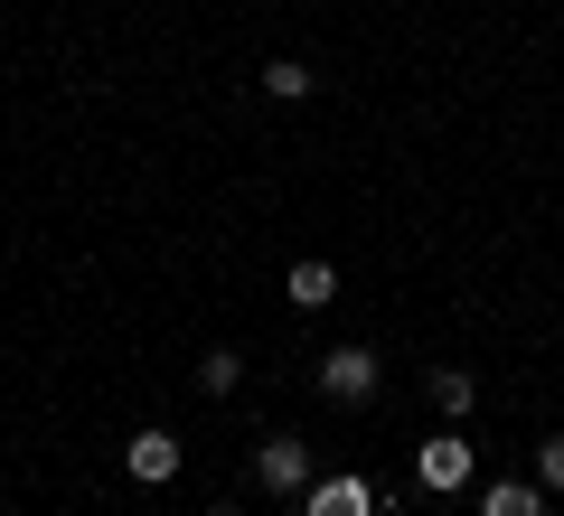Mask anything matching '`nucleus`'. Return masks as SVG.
Returning <instances> with one entry per match:
<instances>
[{
  "instance_id": "2",
  "label": "nucleus",
  "mask_w": 564,
  "mask_h": 516,
  "mask_svg": "<svg viewBox=\"0 0 564 516\" xmlns=\"http://www.w3.org/2000/svg\"><path fill=\"white\" fill-rule=\"evenodd\" d=\"M414 479H423L433 497H452V488H470V479H480V451H470L462 432H433V441L414 451Z\"/></svg>"
},
{
  "instance_id": "6",
  "label": "nucleus",
  "mask_w": 564,
  "mask_h": 516,
  "mask_svg": "<svg viewBox=\"0 0 564 516\" xmlns=\"http://www.w3.org/2000/svg\"><path fill=\"white\" fill-rule=\"evenodd\" d=\"M282 300H292V310H329V300H339V263H292V273H282Z\"/></svg>"
},
{
  "instance_id": "8",
  "label": "nucleus",
  "mask_w": 564,
  "mask_h": 516,
  "mask_svg": "<svg viewBox=\"0 0 564 516\" xmlns=\"http://www.w3.org/2000/svg\"><path fill=\"white\" fill-rule=\"evenodd\" d=\"M470 404H480V376H462V366H443V376H433V414H443V422H462Z\"/></svg>"
},
{
  "instance_id": "1",
  "label": "nucleus",
  "mask_w": 564,
  "mask_h": 516,
  "mask_svg": "<svg viewBox=\"0 0 564 516\" xmlns=\"http://www.w3.org/2000/svg\"><path fill=\"white\" fill-rule=\"evenodd\" d=\"M311 441L302 432H263V451H254V488H273V497H302L311 488Z\"/></svg>"
},
{
  "instance_id": "3",
  "label": "nucleus",
  "mask_w": 564,
  "mask_h": 516,
  "mask_svg": "<svg viewBox=\"0 0 564 516\" xmlns=\"http://www.w3.org/2000/svg\"><path fill=\"white\" fill-rule=\"evenodd\" d=\"M180 460H188L180 432H161V422L122 441V470H132V488H170V479H180Z\"/></svg>"
},
{
  "instance_id": "12",
  "label": "nucleus",
  "mask_w": 564,
  "mask_h": 516,
  "mask_svg": "<svg viewBox=\"0 0 564 516\" xmlns=\"http://www.w3.org/2000/svg\"><path fill=\"white\" fill-rule=\"evenodd\" d=\"M207 516H245V507H207Z\"/></svg>"
},
{
  "instance_id": "10",
  "label": "nucleus",
  "mask_w": 564,
  "mask_h": 516,
  "mask_svg": "<svg viewBox=\"0 0 564 516\" xmlns=\"http://www.w3.org/2000/svg\"><path fill=\"white\" fill-rule=\"evenodd\" d=\"M198 385H207V395H236V385H245V358H236V348H207V358H198Z\"/></svg>"
},
{
  "instance_id": "9",
  "label": "nucleus",
  "mask_w": 564,
  "mask_h": 516,
  "mask_svg": "<svg viewBox=\"0 0 564 516\" xmlns=\"http://www.w3.org/2000/svg\"><path fill=\"white\" fill-rule=\"evenodd\" d=\"M263 95H273V103H302L311 95V66L302 57H273V66H263Z\"/></svg>"
},
{
  "instance_id": "4",
  "label": "nucleus",
  "mask_w": 564,
  "mask_h": 516,
  "mask_svg": "<svg viewBox=\"0 0 564 516\" xmlns=\"http://www.w3.org/2000/svg\"><path fill=\"white\" fill-rule=\"evenodd\" d=\"M302 516H377V479H367V470L311 479V488H302Z\"/></svg>"
},
{
  "instance_id": "7",
  "label": "nucleus",
  "mask_w": 564,
  "mask_h": 516,
  "mask_svg": "<svg viewBox=\"0 0 564 516\" xmlns=\"http://www.w3.org/2000/svg\"><path fill=\"white\" fill-rule=\"evenodd\" d=\"M480 516H545V488L536 479H499V488H480Z\"/></svg>"
},
{
  "instance_id": "5",
  "label": "nucleus",
  "mask_w": 564,
  "mask_h": 516,
  "mask_svg": "<svg viewBox=\"0 0 564 516\" xmlns=\"http://www.w3.org/2000/svg\"><path fill=\"white\" fill-rule=\"evenodd\" d=\"M321 395L329 404H367L377 395V348H329L321 358Z\"/></svg>"
},
{
  "instance_id": "11",
  "label": "nucleus",
  "mask_w": 564,
  "mask_h": 516,
  "mask_svg": "<svg viewBox=\"0 0 564 516\" xmlns=\"http://www.w3.org/2000/svg\"><path fill=\"white\" fill-rule=\"evenodd\" d=\"M536 488H545V497H564V432H555V441H536Z\"/></svg>"
}]
</instances>
